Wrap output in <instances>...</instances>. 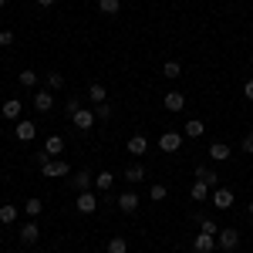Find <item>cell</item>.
Segmentation results:
<instances>
[{
	"label": "cell",
	"instance_id": "6da1fadb",
	"mask_svg": "<svg viewBox=\"0 0 253 253\" xmlns=\"http://www.w3.org/2000/svg\"><path fill=\"white\" fill-rule=\"evenodd\" d=\"M182 142H186V135L172 128V132H162V135H159V149H162L166 156H175V152L182 149Z\"/></svg>",
	"mask_w": 253,
	"mask_h": 253
},
{
	"label": "cell",
	"instance_id": "7a4b0ae2",
	"mask_svg": "<svg viewBox=\"0 0 253 253\" xmlns=\"http://www.w3.org/2000/svg\"><path fill=\"white\" fill-rule=\"evenodd\" d=\"M41 175H44V179H64V175H71V166H68L64 159H51V162L41 166Z\"/></svg>",
	"mask_w": 253,
	"mask_h": 253
},
{
	"label": "cell",
	"instance_id": "3957f363",
	"mask_svg": "<svg viewBox=\"0 0 253 253\" xmlns=\"http://www.w3.org/2000/svg\"><path fill=\"white\" fill-rule=\"evenodd\" d=\"M216 247H219V250H236V247H240V233H236L233 226H226V230H219V233H216Z\"/></svg>",
	"mask_w": 253,
	"mask_h": 253
},
{
	"label": "cell",
	"instance_id": "277c9868",
	"mask_svg": "<svg viewBox=\"0 0 253 253\" xmlns=\"http://www.w3.org/2000/svg\"><path fill=\"white\" fill-rule=\"evenodd\" d=\"M98 196H91V193H78V199H75V210H78L81 216H91V213H98Z\"/></svg>",
	"mask_w": 253,
	"mask_h": 253
},
{
	"label": "cell",
	"instance_id": "5b68a950",
	"mask_svg": "<svg viewBox=\"0 0 253 253\" xmlns=\"http://www.w3.org/2000/svg\"><path fill=\"white\" fill-rule=\"evenodd\" d=\"M233 203H236L233 189H226V186H216V189H213V206H216V210H230Z\"/></svg>",
	"mask_w": 253,
	"mask_h": 253
},
{
	"label": "cell",
	"instance_id": "8992f818",
	"mask_svg": "<svg viewBox=\"0 0 253 253\" xmlns=\"http://www.w3.org/2000/svg\"><path fill=\"white\" fill-rule=\"evenodd\" d=\"M38 240H41V230H38V223H34V219H27V223L20 226V243H24V247H34Z\"/></svg>",
	"mask_w": 253,
	"mask_h": 253
},
{
	"label": "cell",
	"instance_id": "52a82bcc",
	"mask_svg": "<svg viewBox=\"0 0 253 253\" xmlns=\"http://www.w3.org/2000/svg\"><path fill=\"white\" fill-rule=\"evenodd\" d=\"M34 108H38V112H51V108H54V91H51V88L34 91Z\"/></svg>",
	"mask_w": 253,
	"mask_h": 253
},
{
	"label": "cell",
	"instance_id": "ba28073f",
	"mask_svg": "<svg viewBox=\"0 0 253 253\" xmlns=\"http://www.w3.org/2000/svg\"><path fill=\"white\" fill-rule=\"evenodd\" d=\"M162 108H166V112H182V108H186V95H182V91H169V95L162 98Z\"/></svg>",
	"mask_w": 253,
	"mask_h": 253
},
{
	"label": "cell",
	"instance_id": "9c48e42d",
	"mask_svg": "<svg viewBox=\"0 0 253 253\" xmlns=\"http://www.w3.org/2000/svg\"><path fill=\"white\" fill-rule=\"evenodd\" d=\"M71 122H75L78 132H88V128L95 125V115H91V108H78V112L71 115Z\"/></svg>",
	"mask_w": 253,
	"mask_h": 253
},
{
	"label": "cell",
	"instance_id": "30bf717a",
	"mask_svg": "<svg viewBox=\"0 0 253 253\" xmlns=\"http://www.w3.org/2000/svg\"><path fill=\"white\" fill-rule=\"evenodd\" d=\"M20 112H24V105H20L17 98H7V101L0 105V115L10 118V122H20Z\"/></svg>",
	"mask_w": 253,
	"mask_h": 253
},
{
	"label": "cell",
	"instance_id": "8fae6325",
	"mask_svg": "<svg viewBox=\"0 0 253 253\" xmlns=\"http://www.w3.org/2000/svg\"><path fill=\"white\" fill-rule=\"evenodd\" d=\"M71 186H75L78 193H91V186H95V182H91V172H88V169H78V172L71 175Z\"/></svg>",
	"mask_w": 253,
	"mask_h": 253
},
{
	"label": "cell",
	"instance_id": "7c38bea8",
	"mask_svg": "<svg viewBox=\"0 0 253 253\" xmlns=\"http://www.w3.org/2000/svg\"><path fill=\"white\" fill-rule=\"evenodd\" d=\"M122 213H135L138 210V193H118V203H115Z\"/></svg>",
	"mask_w": 253,
	"mask_h": 253
},
{
	"label": "cell",
	"instance_id": "4fadbf2b",
	"mask_svg": "<svg viewBox=\"0 0 253 253\" xmlns=\"http://www.w3.org/2000/svg\"><path fill=\"white\" fill-rule=\"evenodd\" d=\"M193 250H196V253H213V250H216V236L199 233V236L193 240Z\"/></svg>",
	"mask_w": 253,
	"mask_h": 253
},
{
	"label": "cell",
	"instance_id": "5bb4252c",
	"mask_svg": "<svg viewBox=\"0 0 253 253\" xmlns=\"http://www.w3.org/2000/svg\"><path fill=\"white\" fill-rule=\"evenodd\" d=\"M34 135H38V125H34L31 118H20V122H17V138H20V142H31Z\"/></svg>",
	"mask_w": 253,
	"mask_h": 253
},
{
	"label": "cell",
	"instance_id": "9a60e30c",
	"mask_svg": "<svg viewBox=\"0 0 253 253\" xmlns=\"http://www.w3.org/2000/svg\"><path fill=\"white\" fill-rule=\"evenodd\" d=\"M125 149H128V156H145V152H149V138L145 135H132Z\"/></svg>",
	"mask_w": 253,
	"mask_h": 253
},
{
	"label": "cell",
	"instance_id": "2e32d148",
	"mask_svg": "<svg viewBox=\"0 0 253 253\" xmlns=\"http://www.w3.org/2000/svg\"><path fill=\"white\" fill-rule=\"evenodd\" d=\"M44 152L51 159H61V152H64V138L61 135H47V142H44Z\"/></svg>",
	"mask_w": 253,
	"mask_h": 253
},
{
	"label": "cell",
	"instance_id": "e0dca14e",
	"mask_svg": "<svg viewBox=\"0 0 253 253\" xmlns=\"http://www.w3.org/2000/svg\"><path fill=\"white\" fill-rule=\"evenodd\" d=\"M17 216H20V210L14 206V203H3V206H0V223H3V226H14Z\"/></svg>",
	"mask_w": 253,
	"mask_h": 253
},
{
	"label": "cell",
	"instance_id": "ac0fdd59",
	"mask_svg": "<svg viewBox=\"0 0 253 253\" xmlns=\"http://www.w3.org/2000/svg\"><path fill=\"white\" fill-rule=\"evenodd\" d=\"M203 132H206V125H203V118H189V122L182 125V135H186V138H199Z\"/></svg>",
	"mask_w": 253,
	"mask_h": 253
},
{
	"label": "cell",
	"instance_id": "d6986e66",
	"mask_svg": "<svg viewBox=\"0 0 253 253\" xmlns=\"http://www.w3.org/2000/svg\"><path fill=\"white\" fill-rule=\"evenodd\" d=\"M230 156H233V152H230L226 142H213V145H210V159H213V162H226Z\"/></svg>",
	"mask_w": 253,
	"mask_h": 253
},
{
	"label": "cell",
	"instance_id": "ffe728a7",
	"mask_svg": "<svg viewBox=\"0 0 253 253\" xmlns=\"http://www.w3.org/2000/svg\"><path fill=\"white\" fill-rule=\"evenodd\" d=\"M88 98H91L95 105H101V101H108V88H105L101 81H91V84H88Z\"/></svg>",
	"mask_w": 253,
	"mask_h": 253
},
{
	"label": "cell",
	"instance_id": "44dd1931",
	"mask_svg": "<svg viewBox=\"0 0 253 253\" xmlns=\"http://www.w3.org/2000/svg\"><path fill=\"white\" fill-rule=\"evenodd\" d=\"M112 182H115V175L108 172V169H101V172L95 175V189L98 193H112Z\"/></svg>",
	"mask_w": 253,
	"mask_h": 253
},
{
	"label": "cell",
	"instance_id": "7402d4cb",
	"mask_svg": "<svg viewBox=\"0 0 253 253\" xmlns=\"http://www.w3.org/2000/svg\"><path fill=\"white\" fill-rule=\"evenodd\" d=\"M41 210H44V203H41L38 196H31V199L24 203V210H20V213L27 216V219H38V216H41Z\"/></svg>",
	"mask_w": 253,
	"mask_h": 253
},
{
	"label": "cell",
	"instance_id": "603a6c76",
	"mask_svg": "<svg viewBox=\"0 0 253 253\" xmlns=\"http://www.w3.org/2000/svg\"><path fill=\"white\" fill-rule=\"evenodd\" d=\"M196 179H199V182H206L210 189H213L216 182H219V175H216V169H210V166H199V169H196Z\"/></svg>",
	"mask_w": 253,
	"mask_h": 253
},
{
	"label": "cell",
	"instance_id": "cb8c5ba5",
	"mask_svg": "<svg viewBox=\"0 0 253 253\" xmlns=\"http://www.w3.org/2000/svg\"><path fill=\"white\" fill-rule=\"evenodd\" d=\"M162 78H169V81L182 78V64H179V61H166V64H162Z\"/></svg>",
	"mask_w": 253,
	"mask_h": 253
},
{
	"label": "cell",
	"instance_id": "d4e9b609",
	"mask_svg": "<svg viewBox=\"0 0 253 253\" xmlns=\"http://www.w3.org/2000/svg\"><path fill=\"white\" fill-rule=\"evenodd\" d=\"M142 179H145V166L132 162V166L125 169V182H142Z\"/></svg>",
	"mask_w": 253,
	"mask_h": 253
},
{
	"label": "cell",
	"instance_id": "484cf974",
	"mask_svg": "<svg viewBox=\"0 0 253 253\" xmlns=\"http://www.w3.org/2000/svg\"><path fill=\"white\" fill-rule=\"evenodd\" d=\"M17 81H20V88H38V71L24 68V71L17 75Z\"/></svg>",
	"mask_w": 253,
	"mask_h": 253
},
{
	"label": "cell",
	"instance_id": "4316f807",
	"mask_svg": "<svg viewBox=\"0 0 253 253\" xmlns=\"http://www.w3.org/2000/svg\"><path fill=\"white\" fill-rule=\"evenodd\" d=\"M105 250L108 253H128V240H125V236H112Z\"/></svg>",
	"mask_w": 253,
	"mask_h": 253
},
{
	"label": "cell",
	"instance_id": "83f0119b",
	"mask_svg": "<svg viewBox=\"0 0 253 253\" xmlns=\"http://www.w3.org/2000/svg\"><path fill=\"white\" fill-rule=\"evenodd\" d=\"M44 81H47V88H51V91H61V88H64V75H61V71H47Z\"/></svg>",
	"mask_w": 253,
	"mask_h": 253
},
{
	"label": "cell",
	"instance_id": "f1b7e54d",
	"mask_svg": "<svg viewBox=\"0 0 253 253\" xmlns=\"http://www.w3.org/2000/svg\"><path fill=\"white\" fill-rule=\"evenodd\" d=\"M196 219H199V233H210V236H216V233H219L216 219H210V216H196Z\"/></svg>",
	"mask_w": 253,
	"mask_h": 253
},
{
	"label": "cell",
	"instance_id": "f546056e",
	"mask_svg": "<svg viewBox=\"0 0 253 253\" xmlns=\"http://www.w3.org/2000/svg\"><path fill=\"white\" fill-rule=\"evenodd\" d=\"M189 196H193L196 203H203V199H206V196H210V186H206V182H199V179H196V182H193V189H189Z\"/></svg>",
	"mask_w": 253,
	"mask_h": 253
},
{
	"label": "cell",
	"instance_id": "4dcf8cb0",
	"mask_svg": "<svg viewBox=\"0 0 253 253\" xmlns=\"http://www.w3.org/2000/svg\"><path fill=\"white\" fill-rule=\"evenodd\" d=\"M98 10L101 14H118L122 10V0H98Z\"/></svg>",
	"mask_w": 253,
	"mask_h": 253
},
{
	"label": "cell",
	"instance_id": "1f68e13d",
	"mask_svg": "<svg viewBox=\"0 0 253 253\" xmlns=\"http://www.w3.org/2000/svg\"><path fill=\"white\" fill-rule=\"evenodd\" d=\"M166 196H169V189H166V186H162V182H156V186H152V189H149V199H152V203H162V199H166Z\"/></svg>",
	"mask_w": 253,
	"mask_h": 253
},
{
	"label": "cell",
	"instance_id": "d6a6232c",
	"mask_svg": "<svg viewBox=\"0 0 253 253\" xmlns=\"http://www.w3.org/2000/svg\"><path fill=\"white\" fill-rule=\"evenodd\" d=\"M112 112H115V108H112L108 101H101V105L95 108V118H101V122H108V118H112Z\"/></svg>",
	"mask_w": 253,
	"mask_h": 253
},
{
	"label": "cell",
	"instance_id": "836d02e7",
	"mask_svg": "<svg viewBox=\"0 0 253 253\" xmlns=\"http://www.w3.org/2000/svg\"><path fill=\"white\" fill-rule=\"evenodd\" d=\"M78 108H81V101H78V98H68V101H64V112H68V115H75Z\"/></svg>",
	"mask_w": 253,
	"mask_h": 253
},
{
	"label": "cell",
	"instance_id": "e575fe53",
	"mask_svg": "<svg viewBox=\"0 0 253 253\" xmlns=\"http://www.w3.org/2000/svg\"><path fill=\"white\" fill-rule=\"evenodd\" d=\"M240 149H243L247 156H253V132H250V135H243V142H240Z\"/></svg>",
	"mask_w": 253,
	"mask_h": 253
},
{
	"label": "cell",
	"instance_id": "d590c367",
	"mask_svg": "<svg viewBox=\"0 0 253 253\" xmlns=\"http://www.w3.org/2000/svg\"><path fill=\"white\" fill-rule=\"evenodd\" d=\"M0 44L10 47V44H14V31H0Z\"/></svg>",
	"mask_w": 253,
	"mask_h": 253
},
{
	"label": "cell",
	"instance_id": "8d00e7d4",
	"mask_svg": "<svg viewBox=\"0 0 253 253\" xmlns=\"http://www.w3.org/2000/svg\"><path fill=\"white\" fill-rule=\"evenodd\" d=\"M243 95H247V98H250V101H253V78L247 81V84H243Z\"/></svg>",
	"mask_w": 253,
	"mask_h": 253
},
{
	"label": "cell",
	"instance_id": "74e56055",
	"mask_svg": "<svg viewBox=\"0 0 253 253\" xmlns=\"http://www.w3.org/2000/svg\"><path fill=\"white\" fill-rule=\"evenodd\" d=\"M38 7H54V0H38Z\"/></svg>",
	"mask_w": 253,
	"mask_h": 253
},
{
	"label": "cell",
	"instance_id": "f35d334b",
	"mask_svg": "<svg viewBox=\"0 0 253 253\" xmlns=\"http://www.w3.org/2000/svg\"><path fill=\"white\" fill-rule=\"evenodd\" d=\"M3 7H7V0H0V10H3Z\"/></svg>",
	"mask_w": 253,
	"mask_h": 253
},
{
	"label": "cell",
	"instance_id": "ab89813d",
	"mask_svg": "<svg viewBox=\"0 0 253 253\" xmlns=\"http://www.w3.org/2000/svg\"><path fill=\"white\" fill-rule=\"evenodd\" d=\"M250 216H253V203H250Z\"/></svg>",
	"mask_w": 253,
	"mask_h": 253
},
{
	"label": "cell",
	"instance_id": "60d3db41",
	"mask_svg": "<svg viewBox=\"0 0 253 253\" xmlns=\"http://www.w3.org/2000/svg\"><path fill=\"white\" fill-rule=\"evenodd\" d=\"M58 253H68V250H58Z\"/></svg>",
	"mask_w": 253,
	"mask_h": 253
}]
</instances>
